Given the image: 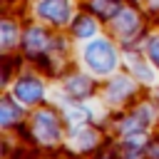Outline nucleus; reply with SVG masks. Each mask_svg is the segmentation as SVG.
<instances>
[{
  "instance_id": "nucleus-1",
  "label": "nucleus",
  "mask_w": 159,
  "mask_h": 159,
  "mask_svg": "<svg viewBox=\"0 0 159 159\" xmlns=\"http://www.w3.org/2000/svg\"><path fill=\"white\" fill-rule=\"evenodd\" d=\"M32 132H35V139L40 144H60L62 139V124H60V117L52 107H42L35 117H32Z\"/></svg>"
},
{
  "instance_id": "nucleus-2",
  "label": "nucleus",
  "mask_w": 159,
  "mask_h": 159,
  "mask_svg": "<svg viewBox=\"0 0 159 159\" xmlns=\"http://www.w3.org/2000/svg\"><path fill=\"white\" fill-rule=\"evenodd\" d=\"M84 62L97 75H107L117 67V52L107 40H94L92 45L84 47Z\"/></svg>"
},
{
  "instance_id": "nucleus-3",
  "label": "nucleus",
  "mask_w": 159,
  "mask_h": 159,
  "mask_svg": "<svg viewBox=\"0 0 159 159\" xmlns=\"http://www.w3.org/2000/svg\"><path fill=\"white\" fill-rule=\"evenodd\" d=\"M42 94H45V84L35 75H25L15 82V97L22 104H37L42 99Z\"/></svg>"
},
{
  "instance_id": "nucleus-4",
  "label": "nucleus",
  "mask_w": 159,
  "mask_h": 159,
  "mask_svg": "<svg viewBox=\"0 0 159 159\" xmlns=\"http://www.w3.org/2000/svg\"><path fill=\"white\" fill-rule=\"evenodd\" d=\"M37 15L52 25H65L70 20V0H40Z\"/></svg>"
},
{
  "instance_id": "nucleus-5",
  "label": "nucleus",
  "mask_w": 159,
  "mask_h": 159,
  "mask_svg": "<svg viewBox=\"0 0 159 159\" xmlns=\"http://www.w3.org/2000/svg\"><path fill=\"white\" fill-rule=\"evenodd\" d=\"M134 92H137V84H134L132 80L117 77V80H112V82L107 84V102H112V104H124Z\"/></svg>"
},
{
  "instance_id": "nucleus-6",
  "label": "nucleus",
  "mask_w": 159,
  "mask_h": 159,
  "mask_svg": "<svg viewBox=\"0 0 159 159\" xmlns=\"http://www.w3.org/2000/svg\"><path fill=\"white\" fill-rule=\"evenodd\" d=\"M65 92H67L72 99H84V97H89V94L94 92V84H92L87 77L75 75V77H70V80L65 82Z\"/></svg>"
},
{
  "instance_id": "nucleus-7",
  "label": "nucleus",
  "mask_w": 159,
  "mask_h": 159,
  "mask_svg": "<svg viewBox=\"0 0 159 159\" xmlns=\"http://www.w3.org/2000/svg\"><path fill=\"white\" fill-rule=\"evenodd\" d=\"M20 117H22L20 104H15L12 99L2 97L0 99V127H15L20 122Z\"/></svg>"
},
{
  "instance_id": "nucleus-8",
  "label": "nucleus",
  "mask_w": 159,
  "mask_h": 159,
  "mask_svg": "<svg viewBox=\"0 0 159 159\" xmlns=\"http://www.w3.org/2000/svg\"><path fill=\"white\" fill-rule=\"evenodd\" d=\"M114 22H117L114 27H117V32H119L122 37H127V35H132V32L139 30V17H137L134 10H119Z\"/></svg>"
},
{
  "instance_id": "nucleus-9",
  "label": "nucleus",
  "mask_w": 159,
  "mask_h": 159,
  "mask_svg": "<svg viewBox=\"0 0 159 159\" xmlns=\"http://www.w3.org/2000/svg\"><path fill=\"white\" fill-rule=\"evenodd\" d=\"M15 42H17V27L7 20H0V52L12 47Z\"/></svg>"
},
{
  "instance_id": "nucleus-10",
  "label": "nucleus",
  "mask_w": 159,
  "mask_h": 159,
  "mask_svg": "<svg viewBox=\"0 0 159 159\" xmlns=\"http://www.w3.org/2000/svg\"><path fill=\"white\" fill-rule=\"evenodd\" d=\"M92 7H94V12L99 17H112V15H117L122 10V2L119 0H94Z\"/></svg>"
},
{
  "instance_id": "nucleus-11",
  "label": "nucleus",
  "mask_w": 159,
  "mask_h": 159,
  "mask_svg": "<svg viewBox=\"0 0 159 159\" xmlns=\"http://www.w3.org/2000/svg\"><path fill=\"white\" fill-rule=\"evenodd\" d=\"M94 30H97V25H94L92 17H77V25H75V35L77 37H89Z\"/></svg>"
},
{
  "instance_id": "nucleus-12",
  "label": "nucleus",
  "mask_w": 159,
  "mask_h": 159,
  "mask_svg": "<svg viewBox=\"0 0 159 159\" xmlns=\"http://www.w3.org/2000/svg\"><path fill=\"white\" fill-rule=\"evenodd\" d=\"M149 60L159 67V37H154V40L149 42Z\"/></svg>"
},
{
  "instance_id": "nucleus-13",
  "label": "nucleus",
  "mask_w": 159,
  "mask_h": 159,
  "mask_svg": "<svg viewBox=\"0 0 159 159\" xmlns=\"http://www.w3.org/2000/svg\"><path fill=\"white\" fill-rule=\"evenodd\" d=\"M7 72H10V70H7V65H0V87L5 84V80H7Z\"/></svg>"
}]
</instances>
